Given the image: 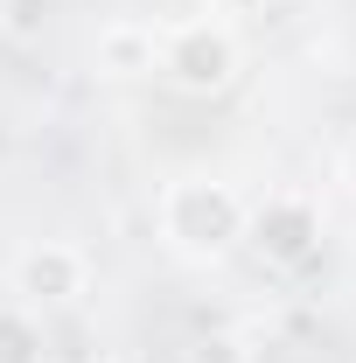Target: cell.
Instances as JSON below:
<instances>
[{
    "label": "cell",
    "mask_w": 356,
    "mask_h": 363,
    "mask_svg": "<svg viewBox=\"0 0 356 363\" xmlns=\"http://www.w3.org/2000/svg\"><path fill=\"white\" fill-rule=\"evenodd\" d=\"M105 56H112V63H119V70H133L140 56H147V43H140V35H126V28H119V35H112V43H105Z\"/></svg>",
    "instance_id": "cell-3"
},
{
    "label": "cell",
    "mask_w": 356,
    "mask_h": 363,
    "mask_svg": "<svg viewBox=\"0 0 356 363\" xmlns=\"http://www.w3.org/2000/svg\"><path fill=\"white\" fill-rule=\"evenodd\" d=\"M168 70H175L182 84H223V77H230V43L210 35V28H189V35H175V49H168Z\"/></svg>",
    "instance_id": "cell-1"
},
{
    "label": "cell",
    "mask_w": 356,
    "mask_h": 363,
    "mask_svg": "<svg viewBox=\"0 0 356 363\" xmlns=\"http://www.w3.org/2000/svg\"><path fill=\"white\" fill-rule=\"evenodd\" d=\"M21 279H28V294H43V301H70V294H77V252H35V259L21 266Z\"/></svg>",
    "instance_id": "cell-2"
},
{
    "label": "cell",
    "mask_w": 356,
    "mask_h": 363,
    "mask_svg": "<svg viewBox=\"0 0 356 363\" xmlns=\"http://www.w3.org/2000/svg\"><path fill=\"white\" fill-rule=\"evenodd\" d=\"M350 175H356V147H350Z\"/></svg>",
    "instance_id": "cell-4"
}]
</instances>
